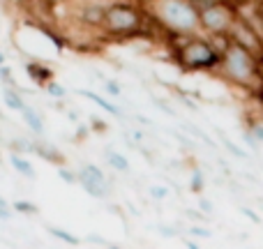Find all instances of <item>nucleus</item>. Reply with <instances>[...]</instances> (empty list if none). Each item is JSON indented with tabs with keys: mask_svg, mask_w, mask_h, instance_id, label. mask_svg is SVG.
<instances>
[{
	"mask_svg": "<svg viewBox=\"0 0 263 249\" xmlns=\"http://www.w3.org/2000/svg\"><path fill=\"white\" fill-rule=\"evenodd\" d=\"M171 58L187 74H217L222 53L205 35H166Z\"/></svg>",
	"mask_w": 263,
	"mask_h": 249,
	"instance_id": "nucleus-1",
	"label": "nucleus"
},
{
	"mask_svg": "<svg viewBox=\"0 0 263 249\" xmlns=\"http://www.w3.org/2000/svg\"><path fill=\"white\" fill-rule=\"evenodd\" d=\"M150 23V14L145 7H139L132 0H114L104 12V21H102V37L104 40H136V37H145L150 28H157L153 21Z\"/></svg>",
	"mask_w": 263,
	"mask_h": 249,
	"instance_id": "nucleus-2",
	"label": "nucleus"
},
{
	"mask_svg": "<svg viewBox=\"0 0 263 249\" xmlns=\"http://www.w3.org/2000/svg\"><path fill=\"white\" fill-rule=\"evenodd\" d=\"M150 18L166 35H201L199 7L194 0H150Z\"/></svg>",
	"mask_w": 263,
	"mask_h": 249,
	"instance_id": "nucleus-3",
	"label": "nucleus"
},
{
	"mask_svg": "<svg viewBox=\"0 0 263 249\" xmlns=\"http://www.w3.org/2000/svg\"><path fill=\"white\" fill-rule=\"evenodd\" d=\"M236 18H238V7L231 0H205V3L199 5L201 35L205 37L229 35Z\"/></svg>",
	"mask_w": 263,
	"mask_h": 249,
	"instance_id": "nucleus-4",
	"label": "nucleus"
},
{
	"mask_svg": "<svg viewBox=\"0 0 263 249\" xmlns=\"http://www.w3.org/2000/svg\"><path fill=\"white\" fill-rule=\"evenodd\" d=\"M229 40H231L233 44H238L240 49L254 53L256 58L263 53V35L256 30L254 26H252L250 21H245L240 14H238L236 23H233L231 30H229Z\"/></svg>",
	"mask_w": 263,
	"mask_h": 249,
	"instance_id": "nucleus-5",
	"label": "nucleus"
},
{
	"mask_svg": "<svg viewBox=\"0 0 263 249\" xmlns=\"http://www.w3.org/2000/svg\"><path fill=\"white\" fill-rule=\"evenodd\" d=\"M23 69H26V74L30 76V81L40 88H46V83L55 81L53 69H51L49 65L40 63V60H28V63H23Z\"/></svg>",
	"mask_w": 263,
	"mask_h": 249,
	"instance_id": "nucleus-6",
	"label": "nucleus"
},
{
	"mask_svg": "<svg viewBox=\"0 0 263 249\" xmlns=\"http://www.w3.org/2000/svg\"><path fill=\"white\" fill-rule=\"evenodd\" d=\"M32 152L40 155L44 162L53 164L55 168H60V166H65V164H67V157H65L58 148H53L51 143H46L42 136H40V139H32Z\"/></svg>",
	"mask_w": 263,
	"mask_h": 249,
	"instance_id": "nucleus-7",
	"label": "nucleus"
},
{
	"mask_svg": "<svg viewBox=\"0 0 263 249\" xmlns=\"http://www.w3.org/2000/svg\"><path fill=\"white\" fill-rule=\"evenodd\" d=\"M74 95H79V97H86V100H90L95 106H100L102 111H106L109 116H114V118H120L123 116V111L118 109V106L114 104V102H109V100H104L102 95H97V92H92V90H81V88H77L74 90Z\"/></svg>",
	"mask_w": 263,
	"mask_h": 249,
	"instance_id": "nucleus-8",
	"label": "nucleus"
},
{
	"mask_svg": "<svg viewBox=\"0 0 263 249\" xmlns=\"http://www.w3.org/2000/svg\"><path fill=\"white\" fill-rule=\"evenodd\" d=\"M79 185L83 187V191H86L88 196H92V199H97V201L111 199V185H100V182L88 180V178H83V176H79Z\"/></svg>",
	"mask_w": 263,
	"mask_h": 249,
	"instance_id": "nucleus-9",
	"label": "nucleus"
},
{
	"mask_svg": "<svg viewBox=\"0 0 263 249\" xmlns=\"http://www.w3.org/2000/svg\"><path fill=\"white\" fill-rule=\"evenodd\" d=\"M23 95H26V90H23V88H7V86L3 88L5 106H7V109H12V111H18V113H21V111L28 106L26 100H23Z\"/></svg>",
	"mask_w": 263,
	"mask_h": 249,
	"instance_id": "nucleus-10",
	"label": "nucleus"
},
{
	"mask_svg": "<svg viewBox=\"0 0 263 249\" xmlns=\"http://www.w3.org/2000/svg\"><path fill=\"white\" fill-rule=\"evenodd\" d=\"M9 164H12V168L18 173L21 178H26V180H37V173H35V166H32L30 162H28L23 155H16V152H9L7 155Z\"/></svg>",
	"mask_w": 263,
	"mask_h": 249,
	"instance_id": "nucleus-11",
	"label": "nucleus"
},
{
	"mask_svg": "<svg viewBox=\"0 0 263 249\" xmlns=\"http://www.w3.org/2000/svg\"><path fill=\"white\" fill-rule=\"evenodd\" d=\"M21 118H23V123L28 125V129H30L37 139H40V136H44V118H42V116L37 113L32 106H26V109L21 111Z\"/></svg>",
	"mask_w": 263,
	"mask_h": 249,
	"instance_id": "nucleus-12",
	"label": "nucleus"
},
{
	"mask_svg": "<svg viewBox=\"0 0 263 249\" xmlns=\"http://www.w3.org/2000/svg\"><path fill=\"white\" fill-rule=\"evenodd\" d=\"M104 162L109 164L116 173H129V159L125 157V155L116 152V150H109V148L104 150Z\"/></svg>",
	"mask_w": 263,
	"mask_h": 249,
	"instance_id": "nucleus-13",
	"label": "nucleus"
},
{
	"mask_svg": "<svg viewBox=\"0 0 263 249\" xmlns=\"http://www.w3.org/2000/svg\"><path fill=\"white\" fill-rule=\"evenodd\" d=\"M46 233H49L51 238H55V240H60L63 245H67V247H81V242H83L79 236H74V233L65 231V228H60V226H46Z\"/></svg>",
	"mask_w": 263,
	"mask_h": 249,
	"instance_id": "nucleus-14",
	"label": "nucleus"
},
{
	"mask_svg": "<svg viewBox=\"0 0 263 249\" xmlns=\"http://www.w3.org/2000/svg\"><path fill=\"white\" fill-rule=\"evenodd\" d=\"M79 176H83V178H88V180H95V182H100V185H111L109 182V178H106V173L102 171L97 164H83L81 168H79Z\"/></svg>",
	"mask_w": 263,
	"mask_h": 249,
	"instance_id": "nucleus-15",
	"label": "nucleus"
},
{
	"mask_svg": "<svg viewBox=\"0 0 263 249\" xmlns=\"http://www.w3.org/2000/svg\"><path fill=\"white\" fill-rule=\"evenodd\" d=\"M12 210H16L18 215H26V217H37V215H40V205L32 203V201H26V199L12 201Z\"/></svg>",
	"mask_w": 263,
	"mask_h": 249,
	"instance_id": "nucleus-16",
	"label": "nucleus"
},
{
	"mask_svg": "<svg viewBox=\"0 0 263 249\" xmlns=\"http://www.w3.org/2000/svg\"><path fill=\"white\" fill-rule=\"evenodd\" d=\"M205 189V176L201 168H192V178H190V191L194 196H201Z\"/></svg>",
	"mask_w": 263,
	"mask_h": 249,
	"instance_id": "nucleus-17",
	"label": "nucleus"
},
{
	"mask_svg": "<svg viewBox=\"0 0 263 249\" xmlns=\"http://www.w3.org/2000/svg\"><path fill=\"white\" fill-rule=\"evenodd\" d=\"M219 141H222V145L229 150V152L233 155V157H238V159H247V152H245V150H242V148H238V145L233 143V141H229L227 136L222 134V131H219Z\"/></svg>",
	"mask_w": 263,
	"mask_h": 249,
	"instance_id": "nucleus-18",
	"label": "nucleus"
},
{
	"mask_svg": "<svg viewBox=\"0 0 263 249\" xmlns=\"http://www.w3.org/2000/svg\"><path fill=\"white\" fill-rule=\"evenodd\" d=\"M46 92H49L53 100H65L67 97V88L65 86H60L58 81H51V83H46V88H44Z\"/></svg>",
	"mask_w": 263,
	"mask_h": 249,
	"instance_id": "nucleus-19",
	"label": "nucleus"
},
{
	"mask_svg": "<svg viewBox=\"0 0 263 249\" xmlns=\"http://www.w3.org/2000/svg\"><path fill=\"white\" fill-rule=\"evenodd\" d=\"M58 178L63 182H67V185H79V171H72V168H67V166L58 168Z\"/></svg>",
	"mask_w": 263,
	"mask_h": 249,
	"instance_id": "nucleus-20",
	"label": "nucleus"
},
{
	"mask_svg": "<svg viewBox=\"0 0 263 249\" xmlns=\"http://www.w3.org/2000/svg\"><path fill=\"white\" fill-rule=\"evenodd\" d=\"M245 129L250 131V134L263 145V120H250V123L245 125Z\"/></svg>",
	"mask_w": 263,
	"mask_h": 249,
	"instance_id": "nucleus-21",
	"label": "nucleus"
},
{
	"mask_svg": "<svg viewBox=\"0 0 263 249\" xmlns=\"http://www.w3.org/2000/svg\"><path fill=\"white\" fill-rule=\"evenodd\" d=\"M187 233H190L192 238H210L213 236V231L201 226V224H190V226H187Z\"/></svg>",
	"mask_w": 263,
	"mask_h": 249,
	"instance_id": "nucleus-22",
	"label": "nucleus"
},
{
	"mask_svg": "<svg viewBox=\"0 0 263 249\" xmlns=\"http://www.w3.org/2000/svg\"><path fill=\"white\" fill-rule=\"evenodd\" d=\"M148 194H150V199H153V201H164L168 196V189L164 185H153L148 189Z\"/></svg>",
	"mask_w": 263,
	"mask_h": 249,
	"instance_id": "nucleus-23",
	"label": "nucleus"
},
{
	"mask_svg": "<svg viewBox=\"0 0 263 249\" xmlns=\"http://www.w3.org/2000/svg\"><path fill=\"white\" fill-rule=\"evenodd\" d=\"M88 127H90L92 134H104V131H109V125L102 123L97 116H90V123H88Z\"/></svg>",
	"mask_w": 263,
	"mask_h": 249,
	"instance_id": "nucleus-24",
	"label": "nucleus"
},
{
	"mask_svg": "<svg viewBox=\"0 0 263 249\" xmlns=\"http://www.w3.org/2000/svg\"><path fill=\"white\" fill-rule=\"evenodd\" d=\"M90 134H92V131H90V127H88V125H79L77 127V134H74L72 141H74V143H83V141H86Z\"/></svg>",
	"mask_w": 263,
	"mask_h": 249,
	"instance_id": "nucleus-25",
	"label": "nucleus"
},
{
	"mask_svg": "<svg viewBox=\"0 0 263 249\" xmlns=\"http://www.w3.org/2000/svg\"><path fill=\"white\" fill-rule=\"evenodd\" d=\"M104 90L109 92L111 97H120V95H123V88H120L116 81H111V79H106V81H104Z\"/></svg>",
	"mask_w": 263,
	"mask_h": 249,
	"instance_id": "nucleus-26",
	"label": "nucleus"
},
{
	"mask_svg": "<svg viewBox=\"0 0 263 249\" xmlns=\"http://www.w3.org/2000/svg\"><path fill=\"white\" fill-rule=\"evenodd\" d=\"M157 233H159L162 238H178V236H180V231H178V228L166 226V224H159V226H157Z\"/></svg>",
	"mask_w": 263,
	"mask_h": 249,
	"instance_id": "nucleus-27",
	"label": "nucleus"
},
{
	"mask_svg": "<svg viewBox=\"0 0 263 249\" xmlns=\"http://www.w3.org/2000/svg\"><path fill=\"white\" fill-rule=\"evenodd\" d=\"M153 104L157 106L159 111H164V113H168V116H173V118H176V109H173L171 104H166V102H162L159 97H153Z\"/></svg>",
	"mask_w": 263,
	"mask_h": 249,
	"instance_id": "nucleus-28",
	"label": "nucleus"
},
{
	"mask_svg": "<svg viewBox=\"0 0 263 249\" xmlns=\"http://www.w3.org/2000/svg\"><path fill=\"white\" fill-rule=\"evenodd\" d=\"M242 141H245V143L250 145V148L254 150V152H259V150H261V143H259V141H256L254 136H252V134H250V131H247V129H245V134H242Z\"/></svg>",
	"mask_w": 263,
	"mask_h": 249,
	"instance_id": "nucleus-29",
	"label": "nucleus"
},
{
	"mask_svg": "<svg viewBox=\"0 0 263 249\" xmlns=\"http://www.w3.org/2000/svg\"><path fill=\"white\" fill-rule=\"evenodd\" d=\"M240 213L245 215V217L250 219V222H254V224H261V215H259V213H254V210H252V208H247V205H242V208H240Z\"/></svg>",
	"mask_w": 263,
	"mask_h": 249,
	"instance_id": "nucleus-30",
	"label": "nucleus"
},
{
	"mask_svg": "<svg viewBox=\"0 0 263 249\" xmlns=\"http://www.w3.org/2000/svg\"><path fill=\"white\" fill-rule=\"evenodd\" d=\"M199 210L203 215H210L213 213V201H208V199H203V196H199Z\"/></svg>",
	"mask_w": 263,
	"mask_h": 249,
	"instance_id": "nucleus-31",
	"label": "nucleus"
},
{
	"mask_svg": "<svg viewBox=\"0 0 263 249\" xmlns=\"http://www.w3.org/2000/svg\"><path fill=\"white\" fill-rule=\"evenodd\" d=\"M88 242H92V245H102V247H109V240H106V238H102V236H97V233H90V236L86 238Z\"/></svg>",
	"mask_w": 263,
	"mask_h": 249,
	"instance_id": "nucleus-32",
	"label": "nucleus"
},
{
	"mask_svg": "<svg viewBox=\"0 0 263 249\" xmlns=\"http://www.w3.org/2000/svg\"><path fill=\"white\" fill-rule=\"evenodd\" d=\"M185 215L190 219H194V222H205L208 219V215H203V213H194V210H185Z\"/></svg>",
	"mask_w": 263,
	"mask_h": 249,
	"instance_id": "nucleus-33",
	"label": "nucleus"
},
{
	"mask_svg": "<svg viewBox=\"0 0 263 249\" xmlns=\"http://www.w3.org/2000/svg\"><path fill=\"white\" fill-rule=\"evenodd\" d=\"M236 7H247V5H256V3H261V0H231Z\"/></svg>",
	"mask_w": 263,
	"mask_h": 249,
	"instance_id": "nucleus-34",
	"label": "nucleus"
},
{
	"mask_svg": "<svg viewBox=\"0 0 263 249\" xmlns=\"http://www.w3.org/2000/svg\"><path fill=\"white\" fill-rule=\"evenodd\" d=\"M182 242H185V247H187V249H201V247H199V242L190 240V238H182Z\"/></svg>",
	"mask_w": 263,
	"mask_h": 249,
	"instance_id": "nucleus-35",
	"label": "nucleus"
},
{
	"mask_svg": "<svg viewBox=\"0 0 263 249\" xmlns=\"http://www.w3.org/2000/svg\"><path fill=\"white\" fill-rule=\"evenodd\" d=\"M136 123L143 125V127H153V123H150V120L145 118V116H136Z\"/></svg>",
	"mask_w": 263,
	"mask_h": 249,
	"instance_id": "nucleus-36",
	"label": "nucleus"
},
{
	"mask_svg": "<svg viewBox=\"0 0 263 249\" xmlns=\"http://www.w3.org/2000/svg\"><path fill=\"white\" fill-rule=\"evenodd\" d=\"M143 139H145V134L141 129H136L134 131V141H136V143H143Z\"/></svg>",
	"mask_w": 263,
	"mask_h": 249,
	"instance_id": "nucleus-37",
	"label": "nucleus"
},
{
	"mask_svg": "<svg viewBox=\"0 0 263 249\" xmlns=\"http://www.w3.org/2000/svg\"><path fill=\"white\" fill-rule=\"evenodd\" d=\"M0 208H3V210H12V203H7V201L0 196Z\"/></svg>",
	"mask_w": 263,
	"mask_h": 249,
	"instance_id": "nucleus-38",
	"label": "nucleus"
},
{
	"mask_svg": "<svg viewBox=\"0 0 263 249\" xmlns=\"http://www.w3.org/2000/svg\"><path fill=\"white\" fill-rule=\"evenodd\" d=\"M3 65H5V53L0 51V67H3Z\"/></svg>",
	"mask_w": 263,
	"mask_h": 249,
	"instance_id": "nucleus-39",
	"label": "nucleus"
},
{
	"mask_svg": "<svg viewBox=\"0 0 263 249\" xmlns=\"http://www.w3.org/2000/svg\"><path fill=\"white\" fill-rule=\"evenodd\" d=\"M106 249H123V247H118V245H114V242H109V247Z\"/></svg>",
	"mask_w": 263,
	"mask_h": 249,
	"instance_id": "nucleus-40",
	"label": "nucleus"
},
{
	"mask_svg": "<svg viewBox=\"0 0 263 249\" xmlns=\"http://www.w3.org/2000/svg\"><path fill=\"white\" fill-rule=\"evenodd\" d=\"M49 3H53V5H58V3H69V0H49Z\"/></svg>",
	"mask_w": 263,
	"mask_h": 249,
	"instance_id": "nucleus-41",
	"label": "nucleus"
},
{
	"mask_svg": "<svg viewBox=\"0 0 263 249\" xmlns=\"http://www.w3.org/2000/svg\"><path fill=\"white\" fill-rule=\"evenodd\" d=\"M0 120H5V116H3V113H0Z\"/></svg>",
	"mask_w": 263,
	"mask_h": 249,
	"instance_id": "nucleus-42",
	"label": "nucleus"
}]
</instances>
